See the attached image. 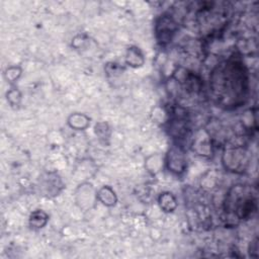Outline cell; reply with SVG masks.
<instances>
[{"label":"cell","instance_id":"3957f363","mask_svg":"<svg viewBox=\"0 0 259 259\" xmlns=\"http://www.w3.org/2000/svg\"><path fill=\"white\" fill-rule=\"evenodd\" d=\"M167 130L169 135L176 140V144L182 145L181 142L190 136V121L186 109L182 106H176L171 110L167 121Z\"/></svg>","mask_w":259,"mask_h":259},{"label":"cell","instance_id":"7a4b0ae2","mask_svg":"<svg viewBox=\"0 0 259 259\" xmlns=\"http://www.w3.org/2000/svg\"><path fill=\"white\" fill-rule=\"evenodd\" d=\"M223 206L229 220H249L257 209L256 191L250 185L236 184L228 190Z\"/></svg>","mask_w":259,"mask_h":259},{"label":"cell","instance_id":"9c48e42d","mask_svg":"<svg viewBox=\"0 0 259 259\" xmlns=\"http://www.w3.org/2000/svg\"><path fill=\"white\" fill-rule=\"evenodd\" d=\"M160 207L165 211H173L176 208V199L170 192H164L159 197Z\"/></svg>","mask_w":259,"mask_h":259},{"label":"cell","instance_id":"277c9868","mask_svg":"<svg viewBox=\"0 0 259 259\" xmlns=\"http://www.w3.org/2000/svg\"><path fill=\"white\" fill-rule=\"evenodd\" d=\"M250 161L248 150L243 145H228L223 153V164L226 169L243 173Z\"/></svg>","mask_w":259,"mask_h":259},{"label":"cell","instance_id":"5b68a950","mask_svg":"<svg viewBox=\"0 0 259 259\" xmlns=\"http://www.w3.org/2000/svg\"><path fill=\"white\" fill-rule=\"evenodd\" d=\"M178 30V23L174 17L168 13L160 15L155 22V34L161 46L171 42L173 36Z\"/></svg>","mask_w":259,"mask_h":259},{"label":"cell","instance_id":"8fae6325","mask_svg":"<svg viewBox=\"0 0 259 259\" xmlns=\"http://www.w3.org/2000/svg\"><path fill=\"white\" fill-rule=\"evenodd\" d=\"M68 123L71 127H74L77 130H83L89 124V118L84 114L76 113V114H72L69 117Z\"/></svg>","mask_w":259,"mask_h":259},{"label":"cell","instance_id":"30bf717a","mask_svg":"<svg viewBox=\"0 0 259 259\" xmlns=\"http://www.w3.org/2000/svg\"><path fill=\"white\" fill-rule=\"evenodd\" d=\"M125 61L130 66L139 67L142 66L144 63V58L139 49L137 48H130L127 50V54L125 57Z\"/></svg>","mask_w":259,"mask_h":259},{"label":"cell","instance_id":"ba28073f","mask_svg":"<svg viewBox=\"0 0 259 259\" xmlns=\"http://www.w3.org/2000/svg\"><path fill=\"white\" fill-rule=\"evenodd\" d=\"M96 195H97V199H99L103 204L107 206L114 205L116 202L115 193L109 186L102 187Z\"/></svg>","mask_w":259,"mask_h":259},{"label":"cell","instance_id":"7c38bea8","mask_svg":"<svg viewBox=\"0 0 259 259\" xmlns=\"http://www.w3.org/2000/svg\"><path fill=\"white\" fill-rule=\"evenodd\" d=\"M48 221V215L46 212L41 211V210H35L30 214L29 218V223L30 226L34 227V228H41L46 225Z\"/></svg>","mask_w":259,"mask_h":259},{"label":"cell","instance_id":"6da1fadb","mask_svg":"<svg viewBox=\"0 0 259 259\" xmlns=\"http://www.w3.org/2000/svg\"><path fill=\"white\" fill-rule=\"evenodd\" d=\"M208 91L211 100L224 109H236L248 99L250 76L247 66L237 55L218 63L209 74Z\"/></svg>","mask_w":259,"mask_h":259},{"label":"cell","instance_id":"8992f818","mask_svg":"<svg viewBox=\"0 0 259 259\" xmlns=\"http://www.w3.org/2000/svg\"><path fill=\"white\" fill-rule=\"evenodd\" d=\"M166 165L169 171L174 174L180 175L187 168V159L185 150L182 145H172L166 155Z\"/></svg>","mask_w":259,"mask_h":259},{"label":"cell","instance_id":"52a82bcc","mask_svg":"<svg viewBox=\"0 0 259 259\" xmlns=\"http://www.w3.org/2000/svg\"><path fill=\"white\" fill-rule=\"evenodd\" d=\"M192 150L200 156H208L212 153L211 136L206 130L198 131L192 139Z\"/></svg>","mask_w":259,"mask_h":259}]
</instances>
